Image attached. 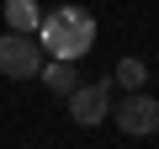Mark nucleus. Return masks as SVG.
Wrapping results in <instances>:
<instances>
[{
  "label": "nucleus",
  "mask_w": 159,
  "mask_h": 149,
  "mask_svg": "<svg viewBox=\"0 0 159 149\" xmlns=\"http://www.w3.org/2000/svg\"><path fill=\"white\" fill-rule=\"evenodd\" d=\"M37 43L48 59H85L96 48V16L85 6H53L37 22Z\"/></svg>",
  "instance_id": "1"
},
{
  "label": "nucleus",
  "mask_w": 159,
  "mask_h": 149,
  "mask_svg": "<svg viewBox=\"0 0 159 149\" xmlns=\"http://www.w3.org/2000/svg\"><path fill=\"white\" fill-rule=\"evenodd\" d=\"M43 43L37 32H6L0 37V74H11V80H32V74L43 69Z\"/></svg>",
  "instance_id": "2"
},
{
  "label": "nucleus",
  "mask_w": 159,
  "mask_h": 149,
  "mask_svg": "<svg viewBox=\"0 0 159 149\" xmlns=\"http://www.w3.org/2000/svg\"><path fill=\"white\" fill-rule=\"evenodd\" d=\"M111 117H117V128H122L127 138H154V133H159V101H154L148 91H127V96L111 107Z\"/></svg>",
  "instance_id": "3"
},
{
  "label": "nucleus",
  "mask_w": 159,
  "mask_h": 149,
  "mask_svg": "<svg viewBox=\"0 0 159 149\" xmlns=\"http://www.w3.org/2000/svg\"><path fill=\"white\" fill-rule=\"evenodd\" d=\"M111 91L117 85H74L69 91V117L80 123V128H96V123H106V112H111Z\"/></svg>",
  "instance_id": "4"
},
{
  "label": "nucleus",
  "mask_w": 159,
  "mask_h": 149,
  "mask_svg": "<svg viewBox=\"0 0 159 149\" xmlns=\"http://www.w3.org/2000/svg\"><path fill=\"white\" fill-rule=\"evenodd\" d=\"M43 85L48 91H58V96H69L74 85H80V69H74V59H43Z\"/></svg>",
  "instance_id": "5"
},
{
  "label": "nucleus",
  "mask_w": 159,
  "mask_h": 149,
  "mask_svg": "<svg viewBox=\"0 0 159 149\" xmlns=\"http://www.w3.org/2000/svg\"><path fill=\"white\" fill-rule=\"evenodd\" d=\"M43 11H37V0H6V27L11 32H37Z\"/></svg>",
  "instance_id": "6"
},
{
  "label": "nucleus",
  "mask_w": 159,
  "mask_h": 149,
  "mask_svg": "<svg viewBox=\"0 0 159 149\" xmlns=\"http://www.w3.org/2000/svg\"><path fill=\"white\" fill-rule=\"evenodd\" d=\"M117 85H122V91H143V85H148V64H143V59H122V64H117Z\"/></svg>",
  "instance_id": "7"
}]
</instances>
